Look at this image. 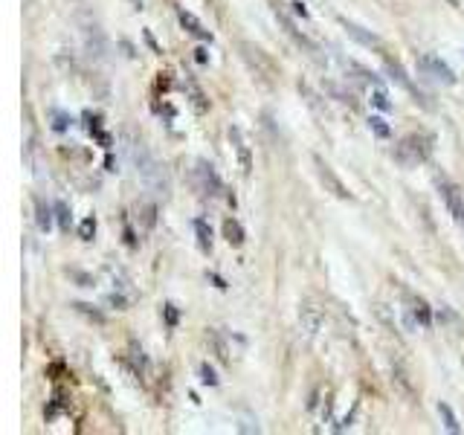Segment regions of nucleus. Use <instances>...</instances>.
<instances>
[{"label":"nucleus","mask_w":464,"mask_h":435,"mask_svg":"<svg viewBox=\"0 0 464 435\" xmlns=\"http://www.w3.org/2000/svg\"><path fill=\"white\" fill-rule=\"evenodd\" d=\"M128 157H131V163H134V168H137V175H139V180L149 186V189H154L157 195H168V180H165V172H163V165L154 160V154L145 149V142L142 139H128Z\"/></svg>","instance_id":"1"},{"label":"nucleus","mask_w":464,"mask_h":435,"mask_svg":"<svg viewBox=\"0 0 464 435\" xmlns=\"http://www.w3.org/2000/svg\"><path fill=\"white\" fill-rule=\"evenodd\" d=\"M432 154V137L429 134H409L395 145V163L403 168H415L427 163Z\"/></svg>","instance_id":"2"},{"label":"nucleus","mask_w":464,"mask_h":435,"mask_svg":"<svg viewBox=\"0 0 464 435\" xmlns=\"http://www.w3.org/2000/svg\"><path fill=\"white\" fill-rule=\"evenodd\" d=\"M238 50H241V58L247 61V67L256 72V76L267 84V87H273L276 84V79H279V67H276V61L267 56L258 44H253V41H241L238 44Z\"/></svg>","instance_id":"3"},{"label":"nucleus","mask_w":464,"mask_h":435,"mask_svg":"<svg viewBox=\"0 0 464 435\" xmlns=\"http://www.w3.org/2000/svg\"><path fill=\"white\" fill-rule=\"evenodd\" d=\"M313 165H316V175H320V180H322V186L331 191V195L334 198H339V201H351L354 195H351V191H349V186L343 183V180H339L337 177V172H334V168L320 157V154H316L313 157Z\"/></svg>","instance_id":"4"},{"label":"nucleus","mask_w":464,"mask_h":435,"mask_svg":"<svg viewBox=\"0 0 464 435\" xmlns=\"http://www.w3.org/2000/svg\"><path fill=\"white\" fill-rule=\"evenodd\" d=\"M325 325V310L316 302H302L299 305V331L305 336H316Z\"/></svg>","instance_id":"5"},{"label":"nucleus","mask_w":464,"mask_h":435,"mask_svg":"<svg viewBox=\"0 0 464 435\" xmlns=\"http://www.w3.org/2000/svg\"><path fill=\"white\" fill-rule=\"evenodd\" d=\"M435 186H438V191H441V198H444V203L453 212L456 221H464V191L447 177H435Z\"/></svg>","instance_id":"6"},{"label":"nucleus","mask_w":464,"mask_h":435,"mask_svg":"<svg viewBox=\"0 0 464 435\" xmlns=\"http://www.w3.org/2000/svg\"><path fill=\"white\" fill-rule=\"evenodd\" d=\"M194 180H198V189L203 191V195H209V198H218V195L224 191L221 177H218V172L212 168V163H206V160H198V168H194Z\"/></svg>","instance_id":"7"},{"label":"nucleus","mask_w":464,"mask_h":435,"mask_svg":"<svg viewBox=\"0 0 464 435\" xmlns=\"http://www.w3.org/2000/svg\"><path fill=\"white\" fill-rule=\"evenodd\" d=\"M418 70L427 72V76L444 82V84H456V72L438 58V56H418Z\"/></svg>","instance_id":"8"},{"label":"nucleus","mask_w":464,"mask_h":435,"mask_svg":"<svg viewBox=\"0 0 464 435\" xmlns=\"http://www.w3.org/2000/svg\"><path fill=\"white\" fill-rule=\"evenodd\" d=\"M339 27H343L357 44H363V46H369V50H380V56L386 53V46H383V41L375 35V32H369V30H363L360 23H354V20H349V18H339Z\"/></svg>","instance_id":"9"},{"label":"nucleus","mask_w":464,"mask_h":435,"mask_svg":"<svg viewBox=\"0 0 464 435\" xmlns=\"http://www.w3.org/2000/svg\"><path fill=\"white\" fill-rule=\"evenodd\" d=\"M230 142H232V149H235V154H238L241 175L250 177V175H253V157H250V145H247V139H244V134H241L238 125L230 128Z\"/></svg>","instance_id":"10"},{"label":"nucleus","mask_w":464,"mask_h":435,"mask_svg":"<svg viewBox=\"0 0 464 435\" xmlns=\"http://www.w3.org/2000/svg\"><path fill=\"white\" fill-rule=\"evenodd\" d=\"M392 386H395V392L401 398H406V401L418 398V392H415V383H412V377H409V372H406V366H403L401 360H392Z\"/></svg>","instance_id":"11"},{"label":"nucleus","mask_w":464,"mask_h":435,"mask_svg":"<svg viewBox=\"0 0 464 435\" xmlns=\"http://www.w3.org/2000/svg\"><path fill=\"white\" fill-rule=\"evenodd\" d=\"M383 61H386V72H389V76H392V79H395V82H398V84H401V87H403L406 93H412V96H418V102H424V96L418 93V87H415V84H412V79L406 76V70L401 67V61H395V58H389L386 53H383ZM424 105H427V102H424ZM427 108H429V105H427Z\"/></svg>","instance_id":"12"},{"label":"nucleus","mask_w":464,"mask_h":435,"mask_svg":"<svg viewBox=\"0 0 464 435\" xmlns=\"http://www.w3.org/2000/svg\"><path fill=\"white\" fill-rule=\"evenodd\" d=\"M177 18H180V27H183L189 35H194V38H201V41H209V44H212V32H209V30L203 27V23L192 15V12L177 9Z\"/></svg>","instance_id":"13"},{"label":"nucleus","mask_w":464,"mask_h":435,"mask_svg":"<svg viewBox=\"0 0 464 435\" xmlns=\"http://www.w3.org/2000/svg\"><path fill=\"white\" fill-rule=\"evenodd\" d=\"M276 18H279V20L284 23V30H287V35H293V41H296L299 46H305V50H311V53H316V44H313V41H311V38H308L305 32H299V30H296V23H293V20H290V18H287V15H284V12L279 9V6H276Z\"/></svg>","instance_id":"14"},{"label":"nucleus","mask_w":464,"mask_h":435,"mask_svg":"<svg viewBox=\"0 0 464 435\" xmlns=\"http://www.w3.org/2000/svg\"><path fill=\"white\" fill-rule=\"evenodd\" d=\"M206 343L212 346V351H215V357L224 362H230V346H227V340L221 336V331H215V328H206Z\"/></svg>","instance_id":"15"},{"label":"nucleus","mask_w":464,"mask_h":435,"mask_svg":"<svg viewBox=\"0 0 464 435\" xmlns=\"http://www.w3.org/2000/svg\"><path fill=\"white\" fill-rule=\"evenodd\" d=\"M186 93H189V102H192V108L198 111V113H206V111H209V99H206V93L198 87V82H194V79H186Z\"/></svg>","instance_id":"16"},{"label":"nucleus","mask_w":464,"mask_h":435,"mask_svg":"<svg viewBox=\"0 0 464 435\" xmlns=\"http://www.w3.org/2000/svg\"><path fill=\"white\" fill-rule=\"evenodd\" d=\"M224 238L230 241L232 247H241L244 244V227L235 221V218H227V221H224Z\"/></svg>","instance_id":"17"},{"label":"nucleus","mask_w":464,"mask_h":435,"mask_svg":"<svg viewBox=\"0 0 464 435\" xmlns=\"http://www.w3.org/2000/svg\"><path fill=\"white\" fill-rule=\"evenodd\" d=\"M412 313H415V320H418L424 328L432 325V310H429V305L424 299H412Z\"/></svg>","instance_id":"18"},{"label":"nucleus","mask_w":464,"mask_h":435,"mask_svg":"<svg viewBox=\"0 0 464 435\" xmlns=\"http://www.w3.org/2000/svg\"><path fill=\"white\" fill-rule=\"evenodd\" d=\"M438 415H441V421H444L447 432H453V435H458V432H461V424H458L456 412H453V409H450L447 403H438Z\"/></svg>","instance_id":"19"},{"label":"nucleus","mask_w":464,"mask_h":435,"mask_svg":"<svg viewBox=\"0 0 464 435\" xmlns=\"http://www.w3.org/2000/svg\"><path fill=\"white\" fill-rule=\"evenodd\" d=\"M194 232H198V247L203 250V253H209L212 250V229L206 227V221H194Z\"/></svg>","instance_id":"20"},{"label":"nucleus","mask_w":464,"mask_h":435,"mask_svg":"<svg viewBox=\"0 0 464 435\" xmlns=\"http://www.w3.org/2000/svg\"><path fill=\"white\" fill-rule=\"evenodd\" d=\"M35 224H38L41 232H46V229H50V224H53V215H50V209L44 206L41 198H35Z\"/></svg>","instance_id":"21"},{"label":"nucleus","mask_w":464,"mask_h":435,"mask_svg":"<svg viewBox=\"0 0 464 435\" xmlns=\"http://www.w3.org/2000/svg\"><path fill=\"white\" fill-rule=\"evenodd\" d=\"M128 351H131V362H134V372H137V374H145V369H149V360H145V351H142V348L137 346V340H131Z\"/></svg>","instance_id":"22"},{"label":"nucleus","mask_w":464,"mask_h":435,"mask_svg":"<svg viewBox=\"0 0 464 435\" xmlns=\"http://www.w3.org/2000/svg\"><path fill=\"white\" fill-rule=\"evenodd\" d=\"M73 308H76L79 313H84V317H87V320H93V322H99V325L105 322V313H99V310H96L93 305H84V302H76V305H73Z\"/></svg>","instance_id":"23"},{"label":"nucleus","mask_w":464,"mask_h":435,"mask_svg":"<svg viewBox=\"0 0 464 435\" xmlns=\"http://www.w3.org/2000/svg\"><path fill=\"white\" fill-rule=\"evenodd\" d=\"M369 128H372L375 137H380V139H389V134H392V131H389V125H386V119H380V116H372V119H369Z\"/></svg>","instance_id":"24"},{"label":"nucleus","mask_w":464,"mask_h":435,"mask_svg":"<svg viewBox=\"0 0 464 435\" xmlns=\"http://www.w3.org/2000/svg\"><path fill=\"white\" fill-rule=\"evenodd\" d=\"M93 235H96V218H84V221L79 224V238L93 241Z\"/></svg>","instance_id":"25"},{"label":"nucleus","mask_w":464,"mask_h":435,"mask_svg":"<svg viewBox=\"0 0 464 435\" xmlns=\"http://www.w3.org/2000/svg\"><path fill=\"white\" fill-rule=\"evenodd\" d=\"M372 102H375V108H380V111H392V102H389V96L383 93V87H375V90H372Z\"/></svg>","instance_id":"26"},{"label":"nucleus","mask_w":464,"mask_h":435,"mask_svg":"<svg viewBox=\"0 0 464 435\" xmlns=\"http://www.w3.org/2000/svg\"><path fill=\"white\" fill-rule=\"evenodd\" d=\"M56 218H58V227L64 229V232H70V209H67V203H56Z\"/></svg>","instance_id":"27"},{"label":"nucleus","mask_w":464,"mask_h":435,"mask_svg":"<svg viewBox=\"0 0 464 435\" xmlns=\"http://www.w3.org/2000/svg\"><path fill=\"white\" fill-rule=\"evenodd\" d=\"M154 215H157V206H154V203H145V206H142V224L149 227V229L157 224V218H154Z\"/></svg>","instance_id":"28"},{"label":"nucleus","mask_w":464,"mask_h":435,"mask_svg":"<svg viewBox=\"0 0 464 435\" xmlns=\"http://www.w3.org/2000/svg\"><path fill=\"white\" fill-rule=\"evenodd\" d=\"M201 380H203L206 386H218V374L212 372L209 362H203V366H201Z\"/></svg>","instance_id":"29"},{"label":"nucleus","mask_w":464,"mask_h":435,"mask_svg":"<svg viewBox=\"0 0 464 435\" xmlns=\"http://www.w3.org/2000/svg\"><path fill=\"white\" fill-rule=\"evenodd\" d=\"M163 310H165V322L168 325H177V308L175 305H165Z\"/></svg>","instance_id":"30"},{"label":"nucleus","mask_w":464,"mask_h":435,"mask_svg":"<svg viewBox=\"0 0 464 435\" xmlns=\"http://www.w3.org/2000/svg\"><path fill=\"white\" fill-rule=\"evenodd\" d=\"M293 15H299V18H308V9H305V4H302V0H293Z\"/></svg>","instance_id":"31"},{"label":"nucleus","mask_w":464,"mask_h":435,"mask_svg":"<svg viewBox=\"0 0 464 435\" xmlns=\"http://www.w3.org/2000/svg\"><path fill=\"white\" fill-rule=\"evenodd\" d=\"M67 122H70V119H67L64 113H56V125H53V128H56V131H64V128H67Z\"/></svg>","instance_id":"32"},{"label":"nucleus","mask_w":464,"mask_h":435,"mask_svg":"<svg viewBox=\"0 0 464 435\" xmlns=\"http://www.w3.org/2000/svg\"><path fill=\"white\" fill-rule=\"evenodd\" d=\"M194 58H198L201 64H206V50H203V46H198V50H194Z\"/></svg>","instance_id":"33"}]
</instances>
